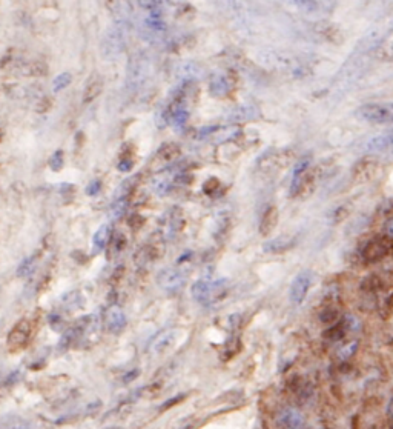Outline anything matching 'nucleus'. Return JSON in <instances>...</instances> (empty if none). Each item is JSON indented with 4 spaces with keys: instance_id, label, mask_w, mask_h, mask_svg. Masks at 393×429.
Instances as JSON below:
<instances>
[{
    "instance_id": "obj_14",
    "label": "nucleus",
    "mask_w": 393,
    "mask_h": 429,
    "mask_svg": "<svg viewBox=\"0 0 393 429\" xmlns=\"http://www.w3.org/2000/svg\"><path fill=\"white\" fill-rule=\"evenodd\" d=\"M292 240L287 237H277V239H271L263 245V249L266 252H272V254H278V252H286L289 248H292Z\"/></svg>"
},
{
    "instance_id": "obj_13",
    "label": "nucleus",
    "mask_w": 393,
    "mask_h": 429,
    "mask_svg": "<svg viewBox=\"0 0 393 429\" xmlns=\"http://www.w3.org/2000/svg\"><path fill=\"white\" fill-rule=\"evenodd\" d=\"M209 88H211V94L215 95V97H224L231 92V82L218 74V75H214L211 79V83H209Z\"/></svg>"
},
{
    "instance_id": "obj_7",
    "label": "nucleus",
    "mask_w": 393,
    "mask_h": 429,
    "mask_svg": "<svg viewBox=\"0 0 393 429\" xmlns=\"http://www.w3.org/2000/svg\"><path fill=\"white\" fill-rule=\"evenodd\" d=\"M105 323H106V328L109 333H112V334L121 333L126 326V316H125L123 309L118 306H111L106 313Z\"/></svg>"
},
{
    "instance_id": "obj_25",
    "label": "nucleus",
    "mask_w": 393,
    "mask_h": 429,
    "mask_svg": "<svg viewBox=\"0 0 393 429\" xmlns=\"http://www.w3.org/2000/svg\"><path fill=\"white\" fill-rule=\"evenodd\" d=\"M111 245H114V251H115V252H120V251L123 249V246L126 245V239H125V236L118 234L115 239H111Z\"/></svg>"
},
{
    "instance_id": "obj_23",
    "label": "nucleus",
    "mask_w": 393,
    "mask_h": 429,
    "mask_svg": "<svg viewBox=\"0 0 393 429\" xmlns=\"http://www.w3.org/2000/svg\"><path fill=\"white\" fill-rule=\"evenodd\" d=\"M203 189H204V192H206V194H212L215 189H220V180H218L217 177H211L209 180H206V182H204Z\"/></svg>"
},
{
    "instance_id": "obj_6",
    "label": "nucleus",
    "mask_w": 393,
    "mask_h": 429,
    "mask_svg": "<svg viewBox=\"0 0 393 429\" xmlns=\"http://www.w3.org/2000/svg\"><path fill=\"white\" fill-rule=\"evenodd\" d=\"M278 423L284 429H304L306 422L303 414L295 408H284L278 414Z\"/></svg>"
},
{
    "instance_id": "obj_11",
    "label": "nucleus",
    "mask_w": 393,
    "mask_h": 429,
    "mask_svg": "<svg viewBox=\"0 0 393 429\" xmlns=\"http://www.w3.org/2000/svg\"><path fill=\"white\" fill-rule=\"evenodd\" d=\"M109 243H111V226L101 225L92 237V252L94 254L101 252Z\"/></svg>"
},
{
    "instance_id": "obj_10",
    "label": "nucleus",
    "mask_w": 393,
    "mask_h": 429,
    "mask_svg": "<svg viewBox=\"0 0 393 429\" xmlns=\"http://www.w3.org/2000/svg\"><path fill=\"white\" fill-rule=\"evenodd\" d=\"M277 223H278V209H277L275 206H269V208L264 211L263 217H261V222H260V234H261L263 237H269L271 232L275 229Z\"/></svg>"
},
{
    "instance_id": "obj_2",
    "label": "nucleus",
    "mask_w": 393,
    "mask_h": 429,
    "mask_svg": "<svg viewBox=\"0 0 393 429\" xmlns=\"http://www.w3.org/2000/svg\"><path fill=\"white\" fill-rule=\"evenodd\" d=\"M357 117L372 125H390L393 123V102L366 103L358 108Z\"/></svg>"
},
{
    "instance_id": "obj_8",
    "label": "nucleus",
    "mask_w": 393,
    "mask_h": 429,
    "mask_svg": "<svg viewBox=\"0 0 393 429\" xmlns=\"http://www.w3.org/2000/svg\"><path fill=\"white\" fill-rule=\"evenodd\" d=\"M366 149L369 152L377 154H387L393 152V132L390 134H381L374 139H370L366 145Z\"/></svg>"
},
{
    "instance_id": "obj_22",
    "label": "nucleus",
    "mask_w": 393,
    "mask_h": 429,
    "mask_svg": "<svg viewBox=\"0 0 393 429\" xmlns=\"http://www.w3.org/2000/svg\"><path fill=\"white\" fill-rule=\"evenodd\" d=\"M186 399V396L184 394H178V396H175V397H172V399H169V400H166L160 408H158V411L160 413H164L166 410H169V408H172V406H175V405H178L180 402H183Z\"/></svg>"
},
{
    "instance_id": "obj_24",
    "label": "nucleus",
    "mask_w": 393,
    "mask_h": 429,
    "mask_svg": "<svg viewBox=\"0 0 393 429\" xmlns=\"http://www.w3.org/2000/svg\"><path fill=\"white\" fill-rule=\"evenodd\" d=\"M100 189H101V182L100 180H92L89 185H88V188L85 189V192L88 194V196H97L98 192H100Z\"/></svg>"
},
{
    "instance_id": "obj_12",
    "label": "nucleus",
    "mask_w": 393,
    "mask_h": 429,
    "mask_svg": "<svg viewBox=\"0 0 393 429\" xmlns=\"http://www.w3.org/2000/svg\"><path fill=\"white\" fill-rule=\"evenodd\" d=\"M101 89H103V80L100 79V75H94V77L88 82V85H86V88H85L81 102H83L85 105L94 102V100L101 94Z\"/></svg>"
},
{
    "instance_id": "obj_15",
    "label": "nucleus",
    "mask_w": 393,
    "mask_h": 429,
    "mask_svg": "<svg viewBox=\"0 0 393 429\" xmlns=\"http://www.w3.org/2000/svg\"><path fill=\"white\" fill-rule=\"evenodd\" d=\"M2 429H31V425L18 416H6L2 419Z\"/></svg>"
},
{
    "instance_id": "obj_19",
    "label": "nucleus",
    "mask_w": 393,
    "mask_h": 429,
    "mask_svg": "<svg viewBox=\"0 0 393 429\" xmlns=\"http://www.w3.org/2000/svg\"><path fill=\"white\" fill-rule=\"evenodd\" d=\"M49 168H51L54 172L61 171V168H63V151H61V149H57V151L49 157Z\"/></svg>"
},
{
    "instance_id": "obj_9",
    "label": "nucleus",
    "mask_w": 393,
    "mask_h": 429,
    "mask_svg": "<svg viewBox=\"0 0 393 429\" xmlns=\"http://www.w3.org/2000/svg\"><path fill=\"white\" fill-rule=\"evenodd\" d=\"M178 154H180V148L175 143H166L157 151V154L152 160V165H155L158 168L163 165H169L171 162H174L178 157Z\"/></svg>"
},
{
    "instance_id": "obj_16",
    "label": "nucleus",
    "mask_w": 393,
    "mask_h": 429,
    "mask_svg": "<svg viewBox=\"0 0 393 429\" xmlns=\"http://www.w3.org/2000/svg\"><path fill=\"white\" fill-rule=\"evenodd\" d=\"M172 342H174V331H166V333H163L161 336H158L155 339L152 348H154L155 353H163V351H166L171 346Z\"/></svg>"
},
{
    "instance_id": "obj_3",
    "label": "nucleus",
    "mask_w": 393,
    "mask_h": 429,
    "mask_svg": "<svg viewBox=\"0 0 393 429\" xmlns=\"http://www.w3.org/2000/svg\"><path fill=\"white\" fill-rule=\"evenodd\" d=\"M314 283V272L311 269H303L300 271L295 279L292 280L291 283V288H289V300L294 303V305H300L304 302L311 286Z\"/></svg>"
},
{
    "instance_id": "obj_5",
    "label": "nucleus",
    "mask_w": 393,
    "mask_h": 429,
    "mask_svg": "<svg viewBox=\"0 0 393 429\" xmlns=\"http://www.w3.org/2000/svg\"><path fill=\"white\" fill-rule=\"evenodd\" d=\"M157 283L160 285L161 289L168 292H177L184 286L186 276L178 268H164L163 271H160L157 277Z\"/></svg>"
},
{
    "instance_id": "obj_1",
    "label": "nucleus",
    "mask_w": 393,
    "mask_h": 429,
    "mask_svg": "<svg viewBox=\"0 0 393 429\" xmlns=\"http://www.w3.org/2000/svg\"><path fill=\"white\" fill-rule=\"evenodd\" d=\"M231 285L227 279H217V280H200L194 283L191 294L195 302L203 306H212L221 300H224L229 294Z\"/></svg>"
},
{
    "instance_id": "obj_21",
    "label": "nucleus",
    "mask_w": 393,
    "mask_h": 429,
    "mask_svg": "<svg viewBox=\"0 0 393 429\" xmlns=\"http://www.w3.org/2000/svg\"><path fill=\"white\" fill-rule=\"evenodd\" d=\"M134 168V159L131 157V155H123L121 159H120V162H118V165H117V169L120 171V172H129L131 169Z\"/></svg>"
},
{
    "instance_id": "obj_17",
    "label": "nucleus",
    "mask_w": 393,
    "mask_h": 429,
    "mask_svg": "<svg viewBox=\"0 0 393 429\" xmlns=\"http://www.w3.org/2000/svg\"><path fill=\"white\" fill-rule=\"evenodd\" d=\"M37 254H32V256H29L28 259H25L20 265H18V268H17V276L18 277H26V276H29L34 269H35V265H37Z\"/></svg>"
},
{
    "instance_id": "obj_18",
    "label": "nucleus",
    "mask_w": 393,
    "mask_h": 429,
    "mask_svg": "<svg viewBox=\"0 0 393 429\" xmlns=\"http://www.w3.org/2000/svg\"><path fill=\"white\" fill-rule=\"evenodd\" d=\"M71 80H72V75H71L69 72H61V74H58V75L54 79V82H52V89H54L55 92H58V91L65 89V88L71 83Z\"/></svg>"
},
{
    "instance_id": "obj_20",
    "label": "nucleus",
    "mask_w": 393,
    "mask_h": 429,
    "mask_svg": "<svg viewBox=\"0 0 393 429\" xmlns=\"http://www.w3.org/2000/svg\"><path fill=\"white\" fill-rule=\"evenodd\" d=\"M309 165H311V157H303V159L295 165L294 179H295V177H300V176H303L306 171H309Z\"/></svg>"
},
{
    "instance_id": "obj_4",
    "label": "nucleus",
    "mask_w": 393,
    "mask_h": 429,
    "mask_svg": "<svg viewBox=\"0 0 393 429\" xmlns=\"http://www.w3.org/2000/svg\"><path fill=\"white\" fill-rule=\"evenodd\" d=\"M31 333H32V328H31V323L28 319H22L20 322H17L8 334L6 343H8L9 351L17 353V351L23 349L31 339Z\"/></svg>"
}]
</instances>
